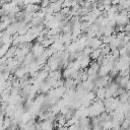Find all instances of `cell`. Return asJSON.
<instances>
[{"label": "cell", "instance_id": "4", "mask_svg": "<svg viewBox=\"0 0 130 130\" xmlns=\"http://www.w3.org/2000/svg\"><path fill=\"white\" fill-rule=\"evenodd\" d=\"M100 56H101V50H100V49L92 50L91 53L89 54V58H90V60H92V61H95Z\"/></svg>", "mask_w": 130, "mask_h": 130}, {"label": "cell", "instance_id": "1", "mask_svg": "<svg viewBox=\"0 0 130 130\" xmlns=\"http://www.w3.org/2000/svg\"><path fill=\"white\" fill-rule=\"evenodd\" d=\"M44 51H45V48L41 44H38V43H36L35 45H32L31 48H30V53L32 54V56L35 57V59L38 58V57H40L43 54Z\"/></svg>", "mask_w": 130, "mask_h": 130}, {"label": "cell", "instance_id": "3", "mask_svg": "<svg viewBox=\"0 0 130 130\" xmlns=\"http://www.w3.org/2000/svg\"><path fill=\"white\" fill-rule=\"evenodd\" d=\"M49 7L52 9L53 13H57L61 10L62 8V0H59V1H56V2H53V3H50Z\"/></svg>", "mask_w": 130, "mask_h": 130}, {"label": "cell", "instance_id": "2", "mask_svg": "<svg viewBox=\"0 0 130 130\" xmlns=\"http://www.w3.org/2000/svg\"><path fill=\"white\" fill-rule=\"evenodd\" d=\"M40 126H41V130H54L55 129L54 121H51V120H45V121L40 122Z\"/></svg>", "mask_w": 130, "mask_h": 130}, {"label": "cell", "instance_id": "5", "mask_svg": "<svg viewBox=\"0 0 130 130\" xmlns=\"http://www.w3.org/2000/svg\"><path fill=\"white\" fill-rule=\"evenodd\" d=\"M40 8L41 9H43V8H47V7H49V5H50V1L49 0H41V2H40Z\"/></svg>", "mask_w": 130, "mask_h": 130}]
</instances>
